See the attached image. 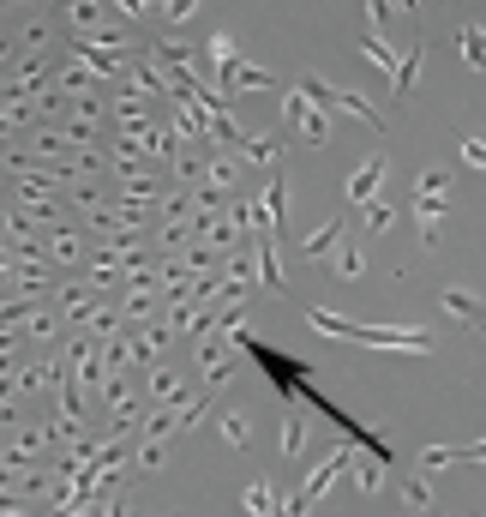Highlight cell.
<instances>
[{
    "instance_id": "cell-1",
    "label": "cell",
    "mask_w": 486,
    "mask_h": 517,
    "mask_svg": "<svg viewBox=\"0 0 486 517\" xmlns=\"http://www.w3.org/2000/svg\"><path fill=\"white\" fill-rule=\"evenodd\" d=\"M306 319H313L325 337H348V343H372V349H415V355H427L432 337L427 331H385V325H355V319L343 313H325V307H306Z\"/></svg>"
},
{
    "instance_id": "cell-2",
    "label": "cell",
    "mask_w": 486,
    "mask_h": 517,
    "mask_svg": "<svg viewBox=\"0 0 486 517\" xmlns=\"http://www.w3.org/2000/svg\"><path fill=\"white\" fill-rule=\"evenodd\" d=\"M211 60H216V85H222V90H264V85H276L264 67L241 60V48H234L229 30H216V37H211Z\"/></svg>"
},
{
    "instance_id": "cell-3",
    "label": "cell",
    "mask_w": 486,
    "mask_h": 517,
    "mask_svg": "<svg viewBox=\"0 0 486 517\" xmlns=\"http://www.w3.org/2000/svg\"><path fill=\"white\" fill-rule=\"evenodd\" d=\"M444 205H450V174H444V169H427V174L415 181V216H420V235H427V241H439Z\"/></svg>"
},
{
    "instance_id": "cell-4",
    "label": "cell",
    "mask_w": 486,
    "mask_h": 517,
    "mask_svg": "<svg viewBox=\"0 0 486 517\" xmlns=\"http://www.w3.org/2000/svg\"><path fill=\"white\" fill-rule=\"evenodd\" d=\"M283 121H288V132H295V139H306V144H325V139H330L325 115H318V102L306 97L301 85H295V90L283 97Z\"/></svg>"
},
{
    "instance_id": "cell-5",
    "label": "cell",
    "mask_w": 486,
    "mask_h": 517,
    "mask_svg": "<svg viewBox=\"0 0 486 517\" xmlns=\"http://www.w3.org/2000/svg\"><path fill=\"white\" fill-rule=\"evenodd\" d=\"M301 90L313 102H330V109H343V115H355V121H367L372 132H385V115L372 109V102H360L355 90H336V85H325V79H301Z\"/></svg>"
},
{
    "instance_id": "cell-6",
    "label": "cell",
    "mask_w": 486,
    "mask_h": 517,
    "mask_svg": "<svg viewBox=\"0 0 486 517\" xmlns=\"http://www.w3.org/2000/svg\"><path fill=\"white\" fill-rule=\"evenodd\" d=\"M348 458H355V439H343V446H336V451L325 458V470H313V475H306V488L295 493V500H288V512H306V505H313L318 493H325L330 481H336V470H348Z\"/></svg>"
},
{
    "instance_id": "cell-7",
    "label": "cell",
    "mask_w": 486,
    "mask_h": 517,
    "mask_svg": "<svg viewBox=\"0 0 486 517\" xmlns=\"http://www.w3.org/2000/svg\"><path fill=\"white\" fill-rule=\"evenodd\" d=\"M439 307H444L450 319H462V325L486 331V301H481V295H469V289H444V295H439Z\"/></svg>"
},
{
    "instance_id": "cell-8",
    "label": "cell",
    "mask_w": 486,
    "mask_h": 517,
    "mask_svg": "<svg viewBox=\"0 0 486 517\" xmlns=\"http://www.w3.org/2000/svg\"><path fill=\"white\" fill-rule=\"evenodd\" d=\"M378 181H385V157H367L348 174V199L355 205H378Z\"/></svg>"
},
{
    "instance_id": "cell-9",
    "label": "cell",
    "mask_w": 486,
    "mask_h": 517,
    "mask_svg": "<svg viewBox=\"0 0 486 517\" xmlns=\"http://www.w3.org/2000/svg\"><path fill=\"white\" fill-rule=\"evenodd\" d=\"M360 55H367L372 67H385V72H390V85H397V72H402V55H397V48L385 43V37H378V30H367V37H360Z\"/></svg>"
},
{
    "instance_id": "cell-10",
    "label": "cell",
    "mask_w": 486,
    "mask_h": 517,
    "mask_svg": "<svg viewBox=\"0 0 486 517\" xmlns=\"http://www.w3.org/2000/svg\"><path fill=\"white\" fill-rule=\"evenodd\" d=\"M457 48H462V60H469L474 72H486V25H462L457 30Z\"/></svg>"
},
{
    "instance_id": "cell-11",
    "label": "cell",
    "mask_w": 486,
    "mask_h": 517,
    "mask_svg": "<svg viewBox=\"0 0 486 517\" xmlns=\"http://www.w3.org/2000/svg\"><path fill=\"white\" fill-rule=\"evenodd\" d=\"M336 247H343V223H325L306 235V258H336Z\"/></svg>"
},
{
    "instance_id": "cell-12",
    "label": "cell",
    "mask_w": 486,
    "mask_h": 517,
    "mask_svg": "<svg viewBox=\"0 0 486 517\" xmlns=\"http://www.w3.org/2000/svg\"><path fill=\"white\" fill-rule=\"evenodd\" d=\"M241 505L253 517H283V505H276V493L264 488V481H253V488H241Z\"/></svg>"
},
{
    "instance_id": "cell-13",
    "label": "cell",
    "mask_w": 486,
    "mask_h": 517,
    "mask_svg": "<svg viewBox=\"0 0 486 517\" xmlns=\"http://www.w3.org/2000/svg\"><path fill=\"white\" fill-rule=\"evenodd\" d=\"M283 211H288V187H283V174H276L271 187H264V223H271V229H283Z\"/></svg>"
},
{
    "instance_id": "cell-14",
    "label": "cell",
    "mask_w": 486,
    "mask_h": 517,
    "mask_svg": "<svg viewBox=\"0 0 486 517\" xmlns=\"http://www.w3.org/2000/svg\"><path fill=\"white\" fill-rule=\"evenodd\" d=\"M360 271H367V258H360V247H336V277H343V283H355Z\"/></svg>"
},
{
    "instance_id": "cell-15",
    "label": "cell",
    "mask_w": 486,
    "mask_h": 517,
    "mask_svg": "<svg viewBox=\"0 0 486 517\" xmlns=\"http://www.w3.org/2000/svg\"><path fill=\"white\" fill-rule=\"evenodd\" d=\"M415 72H420V43L402 55V72H397V85H390V90H397V97H408V90H415Z\"/></svg>"
},
{
    "instance_id": "cell-16",
    "label": "cell",
    "mask_w": 486,
    "mask_h": 517,
    "mask_svg": "<svg viewBox=\"0 0 486 517\" xmlns=\"http://www.w3.org/2000/svg\"><path fill=\"white\" fill-rule=\"evenodd\" d=\"M301 433H306L301 416H288V421H283V458H301Z\"/></svg>"
},
{
    "instance_id": "cell-17",
    "label": "cell",
    "mask_w": 486,
    "mask_h": 517,
    "mask_svg": "<svg viewBox=\"0 0 486 517\" xmlns=\"http://www.w3.org/2000/svg\"><path fill=\"white\" fill-rule=\"evenodd\" d=\"M390 223H397V211H390L385 199H378V205H367V229H372V235H385Z\"/></svg>"
},
{
    "instance_id": "cell-18",
    "label": "cell",
    "mask_w": 486,
    "mask_h": 517,
    "mask_svg": "<svg viewBox=\"0 0 486 517\" xmlns=\"http://www.w3.org/2000/svg\"><path fill=\"white\" fill-rule=\"evenodd\" d=\"M462 163L486 174V139H474V132H469V139H462Z\"/></svg>"
},
{
    "instance_id": "cell-19",
    "label": "cell",
    "mask_w": 486,
    "mask_h": 517,
    "mask_svg": "<svg viewBox=\"0 0 486 517\" xmlns=\"http://www.w3.org/2000/svg\"><path fill=\"white\" fill-rule=\"evenodd\" d=\"M355 481H360V493H378V488H385V463H367V470H355Z\"/></svg>"
},
{
    "instance_id": "cell-20",
    "label": "cell",
    "mask_w": 486,
    "mask_h": 517,
    "mask_svg": "<svg viewBox=\"0 0 486 517\" xmlns=\"http://www.w3.org/2000/svg\"><path fill=\"white\" fill-rule=\"evenodd\" d=\"M402 505H432V488H427V475H415V481L402 488Z\"/></svg>"
},
{
    "instance_id": "cell-21",
    "label": "cell",
    "mask_w": 486,
    "mask_h": 517,
    "mask_svg": "<svg viewBox=\"0 0 486 517\" xmlns=\"http://www.w3.org/2000/svg\"><path fill=\"white\" fill-rule=\"evenodd\" d=\"M150 391H157V397H181V385H174V374H169V367H157V374H150Z\"/></svg>"
},
{
    "instance_id": "cell-22",
    "label": "cell",
    "mask_w": 486,
    "mask_h": 517,
    "mask_svg": "<svg viewBox=\"0 0 486 517\" xmlns=\"http://www.w3.org/2000/svg\"><path fill=\"white\" fill-rule=\"evenodd\" d=\"M222 439H229V446H246V416H222Z\"/></svg>"
},
{
    "instance_id": "cell-23",
    "label": "cell",
    "mask_w": 486,
    "mask_h": 517,
    "mask_svg": "<svg viewBox=\"0 0 486 517\" xmlns=\"http://www.w3.org/2000/svg\"><path fill=\"white\" fill-rule=\"evenodd\" d=\"M0 517H25V512H0Z\"/></svg>"
}]
</instances>
